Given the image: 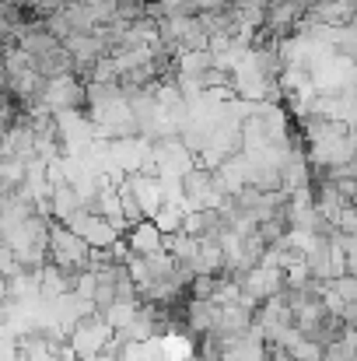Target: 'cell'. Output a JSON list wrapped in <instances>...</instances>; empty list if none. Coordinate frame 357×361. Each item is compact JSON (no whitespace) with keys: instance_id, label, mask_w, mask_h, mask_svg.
<instances>
[{"instance_id":"obj_1","label":"cell","mask_w":357,"mask_h":361,"mask_svg":"<svg viewBox=\"0 0 357 361\" xmlns=\"http://www.w3.org/2000/svg\"><path fill=\"white\" fill-rule=\"evenodd\" d=\"M49 256L60 270H70V274H81L92 259V245L81 239L77 232H70L63 221H53L49 225Z\"/></svg>"},{"instance_id":"obj_2","label":"cell","mask_w":357,"mask_h":361,"mask_svg":"<svg viewBox=\"0 0 357 361\" xmlns=\"http://www.w3.org/2000/svg\"><path fill=\"white\" fill-rule=\"evenodd\" d=\"M113 334H116V330L106 323V316L95 312V316L74 323V330H70V355H77L81 361L95 358V355H102V351L113 344Z\"/></svg>"},{"instance_id":"obj_3","label":"cell","mask_w":357,"mask_h":361,"mask_svg":"<svg viewBox=\"0 0 357 361\" xmlns=\"http://www.w3.org/2000/svg\"><path fill=\"white\" fill-rule=\"evenodd\" d=\"M126 245H130V252H137V256L161 252V249H165V232H161L151 218H144V221H137V225L126 232Z\"/></svg>"},{"instance_id":"obj_4","label":"cell","mask_w":357,"mask_h":361,"mask_svg":"<svg viewBox=\"0 0 357 361\" xmlns=\"http://www.w3.org/2000/svg\"><path fill=\"white\" fill-rule=\"evenodd\" d=\"M351 361H357V355H354V358H351Z\"/></svg>"}]
</instances>
